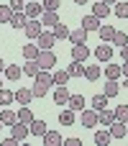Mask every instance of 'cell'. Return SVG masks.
<instances>
[{"label": "cell", "instance_id": "obj_1", "mask_svg": "<svg viewBox=\"0 0 128 146\" xmlns=\"http://www.w3.org/2000/svg\"><path fill=\"white\" fill-rule=\"evenodd\" d=\"M49 85H54V82H51L49 69H38V74L33 77V87H31L33 98H44V95L49 92Z\"/></svg>", "mask_w": 128, "mask_h": 146}, {"label": "cell", "instance_id": "obj_22", "mask_svg": "<svg viewBox=\"0 0 128 146\" xmlns=\"http://www.w3.org/2000/svg\"><path fill=\"white\" fill-rule=\"evenodd\" d=\"M118 92H121V85H118L115 80H108V82H105V90H103V95H105V98H115Z\"/></svg>", "mask_w": 128, "mask_h": 146}, {"label": "cell", "instance_id": "obj_11", "mask_svg": "<svg viewBox=\"0 0 128 146\" xmlns=\"http://www.w3.org/2000/svg\"><path fill=\"white\" fill-rule=\"evenodd\" d=\"M28 131H31L33 136H44V133H46L49 128H46V123H44L41 118H33V121L28 123Z\"/></svg>", "mask_w": 128, "mask_h": 146}, {"label": "cell", "instance_id": "obj_19", "mask_svg": "<svg viewBox=\"0 0 128 146\" xmlns=\"http://www.w3.org/2000/svg\"><path fill=\"white\" fill-rule=\"evenodd\" d=\"M67 38H69L72 44H85V41H87V31L80 26L77 31H69V36H67Z\"/></svg>", "mask_w": 128, "mask_h": 146}, {"label": "cell", "instance_id": "obj_10", "mask_svg": "<svg viewBox=\"0 0 128 146\" xmlns=\"http://www.w3.org/2000/svg\"><path fill=\"white\" fill-rule=\"evenodd\" d=\"M100 23H103V21H100L97 15H85V18H82V28H85L87 33H90V31H97Z\"/></svg>", "mask_w": 128, "mask_h": 146}, {"label": "cell", "instance_id": "obj_20", "mask_svg": "<svg viewBox=\"0 0 128 146\" xmlns=\"http://www.w3.org/2000/svg\"><path fill=\"white\" fill-rule=\"evenodd\" d=\"M113 121H115V113H113V110H108V108L97 110V123H103V126H110Z\"/></svg>", "mask_w": 128, "mask_h": 146}, {"label": "cell", "instance_id": "obj_33", "mask_svg": "<svg viewBox=\"0 0 128 146\" xmlns=\"http://www.w3.org/2000/svg\"><path fill=\"white\" fill-rule=\"evenodd\" d=\"M21 74H23V69H21L18 64H10V67H5V77H8V80H18Z\"/></svg>", "mask_w": 128, "mask_h": 146}, {"label": "cell", "instance_id": "obj_41", "mask_svg": "<svg viewBox=\"0 0 128 146\" xmlns=\"http://www.w3.org/2000/svg\"><path fill=\"white\" fill-rule=\"evenodd\" d=\"M115 15L118 18H128V3H115Z\"/></svg>", "mask_w": 128, "mask_h": 146}, {"label": "cell", "instance_id": "obj_29", "mask_svg": "<svg viewBox=\"0 0 128 146\" xmlns=\"http://www.w3.org/2000/svg\"><path fill=\"white\" fill-rule=\"evenodd\" d=\"M97 77H100V67H97V64H90V67H85V80L95 82Z\"/></svg>", "mask_w": 128, "mask_h": 146}, {"label": "cell", "instance_id": "obj_51", "mask_svg": "<svg viewBox=\"0 0 128 146\" xmlns=\"http://www.w3.org/2000/svg\"><path fill=\"white\" fill-rule=\"evenodd\" d=\"M0 128H3V121H0Z\"/></svg>", "mask_w": 128, "mask_h": 146}, {"label": "cell", "instance_id": "obj_45", "mask_svg": "<svg viewBox=\"0 0 128 146\" xmlns=\"http://www.w3.org/2000/svg\"><path fill=\"white\" fill-rule=\"evenodd\" d=\"M121 56H123V62H128V44H126V46H121Z\"/></svg>", "mask_w": 128, "mask_h": 146}, {"label": "cell", "instance_id": "obj_8", "mask_svg": "<svg viewBox=\"0 0 128 146\" xmlns=\"http://www.w3.org/2000/svg\"><path fill=\"white\" fill-rule=\"evenodd\" d=\"M87 56H90V49H87L85 44H74V46H72V59H74V62H85Z\"/></svg>", "mask_w": 128, "mask_h": 146}, {"label": "cell", "instance_id": "obj_7", "mask_svg": "<svg viewBox=\"0 0 128 146\" xmlns=\"http://www.w3.org/2000/svg\"><path fill=\"white\" fill-rule=\"evenodd\" d=\"M95 56H97L100 62H110V56H113V46L105 44V41H100V46L95 49Z\"/></svg>", "mask_w": 128, "mask_h": 146}, {"label": "cell", "instance_id": "obj_31", "mask_svg": "<svg viewBox=\"0 0 128 146\" xmlns=\"http://www.w3.org/2000/svg\"><path fill=\"white\" fill-rule=\"evenodd\" d=\"M110 139H113L110 131H97V133H95V144H97V146H108V144H110Z\"/></svg>", "mask_w": 128, "mask_h": 146}, {"label": "cell", "instance_id": "obj_49", "mask_svg": "<svg viewBox=\"0 0 128 146\" xmlns=\"http://www.w3.org/2000/svg\"><path fill=\"white\" fill-rule=\"evenodd\" d=\"M0 72H5V62L3 59H0Z\"/></svg>", "mask_w": 128, "mask_h": 146}, {"label": "cell", "instance_id": "obj_38", "mask_svg": "<svg viewBox=\"0 0 128 146\" xmlns=\"http://www.w3.org/2000/svg\"><path fill=\"white\" fill-rule=\"evenodd\" d=\"M15 100V95L10 92V90H5V87H0V105H10Z\"/></svg>", "mask_w": 128, "mask_h": 146}, {"label": "cell", "instance_id": "obj_43", "mask_svg": "<svg viewBox=\"0 0 128 146\" xmlns=\"http://www.w3.org/2000/svg\"><path fill=\"white\" fill-rule=\"evenodd\" d=\"M59 3H62V0H44V3H41V8H44V10H56V8H59Z\"/></svg>", "mask_w": 128, "mask_h": 146}, {"label": "cell", "instance_id": "obj_34", "mask_svg": "<svg viewBox=\"0 0 128 146\" xmlns=\"http://www.w3.org/2000/svg\"><path fill=\"white\" fill-rule=\"evenodd\" d=\"M105 77L108 80H118L121 77V64H108L105 67Z\"/></svg>", "mask_w": 128, "mask_h": 146}, {"label": "cell", "instance_id": "obj_44", "mask_svg": "<svg viewBox=\"0 0 128 146\" xmlns=\"http://www.w3.org/2000/svg\"><path fill=\"white\" fill-rule=\"evenodd\" d=\"M64 144H67V146H82V141H80V139H74V136H72V139H67V141H64Z\"/></svg>", "mask_w": 128, "mask_h": 146}, {"label": "cell", "instance_id": "obj_36", "mask_svg": "<svg viewBox=\"0 0 128 146\" xmlns=\"http://www.w3.org/2000/svg\"><path fill=\"white\" fill-rule=\"evenodd\" d=\"M0 121H3V126H13V123L18 121V115H15L13 110H3V113H0Z\"/></svg>", "mask_w": 128, "mask_h": 146}, {"label": "cell", "instance_id": "obj_25", "mask_svg": "<svg viewBox=\"0 0 128 146\" xmlns=\"http://www.w3.org/2000/svg\"><path fill=\"white\" fill-rule=\"evenodd\" d=\"M51 28H54L51 33H54V38H56V41H59V38H67V36H69V28H67L62 21H59V23H54Z\"/></svg>", "mask_w": 128, "mask_h": 146}, {"label": "cell", "instance_id": "obj_5", "mask_svg": "<svg viewBox=\"0 0 128 146\" xmlns=\"http://www.w3.org/2000/svg\"><path fill=\"white\" fill-rule=\"evenodd\" d=\"M28 133H31V131H28V123H21V121H15V123H13V133H10L13 139L26 141V139H28Z\"/></svg>", "mask_w": 128, "mask_h": 146}, {"label": "cell", "instance_id": "obj_32", "mask_svg": "<svg viewBox=\"0 0 128 146\" xmlns=\"http://www.w3.org/2000/svg\"><path fill=\"white\" fill-rule=\"evenodd\" d=\"M38 51H41V49H38L36 44H26V46H23V56H26V59H36Z\"/></svg>", "mask_w": 128, "mask_h": 146}, {"label": "cell", "instance_id": "obj_46", "mask_svg": "<svg viewBox=\"0 0 128 146\" xmlns=\"http://www.w3.org/2000/svg\"><path fill=\"white\" fill-rule=\"evenodd\" d=\"M121 74H126V77H128V62H123V64H121Z\"/></svg>", "mask_w": 128, "mask_h": 146}, {"label": "cell", "instance_id": "obj_12", "mask_svg": "<svg viewBox=\"0 0 128 146\" xmlns=\"http://www.w3.org/2000/svg\"><path fill=\"white\" fill-rule=\"evenodd\" d=\"M13 95H15V100H18L21 105H28V103L33 100V92H31L28 87H21V90H15Z\"/></svg>", "mask_w": 128, "mask_h": 146}, {"label": "cell", "instance_id": "obj_9", "mask_svg": "<svg viewBox=\"0 0 128 146\" xmlns=\"http://www.w3.org/2000/svg\"><path fill=\"white\" fill-rule=\"evenodd\" d=\"M67 100H69L67 85H56V90H54V103H56V105H67Z\"/></svg>", "mask_w": 128, "mask_h": 146}, {"label": "cell", "instance_id": "obj_3", "mask_svg": "<svg viewBox=\"0 0 128 146\" xmlns=\"http://www.w3.org/2000/svg\"><path fill=\"white\" fill-rule=\"evenodd\" d=\"M23 31H26V36H28V38H38V36H41V31H44V26H41V21H38V18H28V23L23 26Z\"/></svg>", "mask_w": 128, "mask_h": 146}, {"label": "cell", "instance_id": "obj_39", "mask_svg": "<svg viewBox=\"0 0 128 146\" xmlns=\"http://www.w3.org/2000/svg\"><path fill=\"white\" fill-rule=\"evenodd\" d=\"M10 15H13L10 5H0V23H8V21H10Z\"/></svg>", "mask_w": 128, "mask_h": 146}, {"label": "cell", "instance_id": "obj_35", "mask_svg": "<svg viewBox=\"0 0 128 146\" xmlns=\"http://www.w3.org/2000/svg\"><path fill=\"white\" fill-rule=\"evenodd\" d=\"M90 103H92V110H103V108H108V98H105V95H95Z\"/></svg>", "mask_w": 128, "mask_h": 146}, {"label": "cell", "instance_id": "obj_26", "mask_svg": "<svg viewBox=\"0 0 128 146\" xmlns=\"http://www.w3.org/2000/svg\"><path fill=\"white\" fill-rule=\"evenodd\" d=\"M21 69H23V74H28V77H36V74H38V64H36V59H26V64H23Z\"/></svg>", "mask_w": 128, "mask_h": 146}, {"label": "cell", "instance_id": "obj_17", "mask_svg": "<svg viewBox=\"0 0 128 146\" xmlns=\"http://www.w3.org/2000/svg\"><path fill=\"white\" fill-rule=\"evenodd\" d=\"M8 23H10L13 28H23V26L28 23V18H26V13H23V10H18V13H13V15H10V21H8Z\"/></svg>", "mask_w": 128, "mask_h": 146}, {"label": "cell", "instance_id": "obj_6", "mask_svg": "<svg viewBox=\"0 0 128 146\" xmlns=\"http://www.w3.org/2000/svg\"><path fill=\"white\" fill-rule=\"evenodd\" d=\"M54 44H56L54 33H51V31H41V36H38V44H36V46H38V49L44 51V49H51Z\"/></svg>", "mask_w": 128, "mask_h": 146}, {"label": "cell", "instance_id": "obj_21", "mask_svg": "<svg viewBox=\"0 0 128 146\" xmlns=\"http://www.w3.org/2000/svg\"><path fill=\"white\" fill-rule=\"evenodd\" d=\"M108 13H110V5H105V3H95V5H92V15H97L100 21H105Z\"/></svg>", "mask_w": 128, "mask_h": 146}, {"label": "cell", "instance_id": "obj_52", "mask_svg": "<svg viewBox=\"0 0 128 146\" xmlns=\"http://www.w3.org/2000/svg\"><path fill=\"white\" fill-rule=\"evenodd\" d=\"M0 87H3V82H0Z\"/></svg>", "mask_w": 128, "mask_h": 146}, {"label": "cell", "instance_id": "obj_28", "mask_svg": "<svg viewBox=\"0 0 128 146\" xmlns=\"http://www.w3.org/2000/svg\"><path fill=\"white\" fill-rule=\"evenodd\" d=\"M51 82H54V85H67V82H69V72H67V69H56V72L51 74Z\"/></svg>", "mask_w": 128, "mask_h": 146}, {"label": "cell", "instance_id": "obj_42", "mask_svg": "<svg viewBox=\"0 0 128 146\" xmlns=\"http://www.w3.org/2000/svg\"><path fill=\"white\" fill-rule=\"evenodd\" d=\"M8 5H10V10H13V13H18V10H23V8H26V0H10Z\"/></svg>", "mask_w": 128, "mask_h": 146}, {"label": "cell", "instance_id": "obj_47", "mask_svg": "<svg viewBox=\"0 0 128 146\" xmlns=\"http://www.w3.org/2000/svg\"><path fill=\"white\" fill-rule=\"evenodd\" d=\"M100 3H105V5H110V3H118V0H100Z\"/></svg>", "mask_w": 128, "mask_h": 146}, {"label": "cell", "instance_id": "obj_15", "mask_svg": "<svg viewBox=\"0 0 128 146\" xmlns=\"http://www.w3.org/2000/svg\"><path fill=\"white\" fill-rule=\"evenodd\" d=\"M41 139H44V144H46V146H59V144H62V133H59V131H46Z\"/></svg>", "mask_w": 128, "mask_h": 146}, {"label": "cell", "instance_id": "obj_40", "mask_svg": "<svg viewBox=\"0 0 128 146\" xmlns=\"http://www.w3.org/2000/svg\"><path fill=\"white\" fill-rule=\"evenodd\" d=\"M110 44H118V46H126L128 44V36L123 33V31H115V36H113V41Z\"/></svg>", "mask_w": 128, "mask_h": 146}, {"label": "cell", "instance_id": "obj_30", "mask_svg": "<svg viewBox=\"0 0 128 146\" xmlns=\"http://www.w3.org/2000/svg\"><path fill=\"white\" fill-rule=\"evenodd\" d=\"M15 115H18V121H21V123H31V121H33V113H31V108H28V105H23Z\"/></svg>", "mask_w": 128, "mask_h": 146}, {"label": "cell", "instance_id": "obj_48", "mask_svg": "<svg viewBox=\"0 0 128 146\" xmlns=\"http://www.w3.org/2000/svg\"><path fill=\"white\" fill-rule=\"evenodd\" d=\"M74 3H77V5H85V3H90V0H74Z\"/></svg>", "mask_w": 128, "mask_h": 146}, {"label": "cell", "instance_id": "obj_37", "mask_svg": "<svg viewBox=\"0 0 128 146\" xmlns=\"http://www.w3.org/2000/svg\"><path fill=\"white\" fill-rule=\"evenodd\" d=\"M113 113H115V121H121V123H128V105H118Z\"/></svg>", "mask_w": 128, "mask_h": 146}, {"label": "cell", "instance_id": "obj_24", "mask_svg": "<svg viewBox=\"0 0 128 146\" xmlns=\"http://www.w3.org/2000/svg\"><path fill=\"white\" fill-rule=\"evenodd\" d=\"M23 13H26V18H38V15H41V5H38V3H26Z\"/></svg>", "mask_w": 128, "mask_h": 146}, {"label": "cell", "instance_id": "obj_50", "mask_svg": "<svg viewBox=\"0 0 128 146\" xmlns=\"http://www.w3.org/2000/svg\"><path fill=\"white\" fill-rule=\"evenodd\" d=\"M123 87H128V77H126V82H123Z\"/></svg>", "mask_w": 128, "mask_h": 146}, {"label": "cell", "instance_id": "obj_13", "mask_svg": "<svg viewBox=\"0 0 128 146\" xmlns=\"http://www.w3.org/2000/svg\"><path fill=\"white\" fill-rule=\"evenodd\" d=\"M82 126H87V128H92V126H97V110H82Z\"/></svg>", "mask_w": 128, "mask_h": 146}, {"label": "cell", "instance_id": "obj_27", "mask_svg": "<svg viewBox=\"0 0 128 146\" xmlns=\"http://www.w3.org/2000/svg\"><path fill=\"white\" fill-rule=\"evenodd\" d=\"M67 72H69V77H82V74H85V64L72 59V64L67 67Z\"/></svg>", "mask_w": 128, "mask_h": 146}, {"label": "cell", "instance_id": "obj_4", "mask_svg": "<svg viewBox=\"0 0 128 146\" xmlns=\"http://www.w3.org/2000/svg\"><path fill=\"white\" fill-rule=\"evenodd\" d=\"M67 108H72L74 113H82V110L87 108V100H85L82 95H69V100H67Z\"/></svg>", "mask_w": 128, "mask_h": 146}, {"label": "cell", "instance_id": "obj_16", "mask_svg": "<svg viewBox=\"0 0 128 146\" xmlns=\"http://www.w3.org/2000/svg\"><path fill=\"white\" fill-rule=\"evenodd\" d=\"M54 23H59L56 10H41V26H54Z\"/></svg>", "mask_w": 128, "mask_h": 146}, {"label": "cell", "instance_id": "obj_23", "mask_svg": "<svg viewBox=\"0 0 128 146\" xmlns=\"http://www.w3.org/2000/svg\"><path fill=\"white\" fill-rule=\"evenodd\" d=\"M59 123H62V126H74V110H72V108H64V110L59 113Z\"/></svg>", "mask_w": 128, "mask_h": 146}, {"label": "cell", "instance_id": "obj_14", "mask_svg": "<svg viewBox=\"0 0 128 146\" xmlns=\"http://www.w3.org/2000/svg\"><path fill=\"white\" fill-rule=\"evenodd\" d=\"M126 133H128L126 123H121V121H113V123H110V136H113V139H123Z\"/></svg>", "mask_w": 128, "mask_h": 146}, {"label": "cell", "instance_id": "obj_2", "mask_svg": "<svg viewBox=\"0 0 128 146\" xmlns=\"http://www.w3.org/2000/svg\"><path fill=\"white\" fill-rule=\"evenodd\" d=\"M36 64H38V69H54L56 67V54L51 49H44V51H38Z\"/></svg>", "mask_w": 128, "mask_h": 146}, {"label": "cell", "instance_id": "obj_18", "mask_svg": "<svg viewBox=\"0 0 128 146\" xmlns=\"http://www.w3.org/2000/svg\"><path fill=\"white\" fill-rule=\"evenodd\" d=\"M97 33H100V38H103L105 44H110V41H113V36H115V28H113V26H105V23H100Z\"/></svg>", "mask_w": 128, "mask_h": 146}]
</instances>
